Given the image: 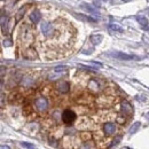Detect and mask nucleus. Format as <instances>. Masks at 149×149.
<instances>
[{
    "instance_id": "1",
    "label": "nucleus",
    "mask_w": 149,
    "mask_h": 149,
    "mask_svg": "<svg viewBox=\"0 0 149 149\" xmlns=\"http://www.w3.org/2000/svg\"><path fill=\"white\" fill-rule=\"evenodd\" d=\"M35 107H36V109H37L38 111L40 112H44L46 111V109H47V107H48V102H47V100L45 99V97H38L36 99V101H35Z\"/></svg>"
},
{
    "instance_id": "2",
    "label": "nucleus",
    "mask_w": 149,
    "mask_h": 149,
    "mask_svg": "<svg viewBox=\"0 0 149 149\" xmlns=\"http://www.w3.org/2000/svg\"><path fill=\"white\" fill-rule=\"evenodd\" d=\"M76 119V113H74L72 110H64L63 113H62V120L64 124H71L74 123V120Z\"/></svg>"
},
{
    "instance_id": "3",
    "label": "nucleus",
    "mask_w": 149,
    "mask_h": 149,
    "mask_svg": "<svg viewBox=\"0 0 149 149\" xmlns=\"http://www.w3.org/2000/svg\"><path fill=\"white\" fill-rule=\"evenodd\" d=\"M103 131L107 135H113L116 133V125L112 122H107L103 125Z\"/></svg>"
},
{
    "instance_id": "4",
    "label": "nucleus",
    "mask_w": 149,
    "mask_h": 149,
    "mask_svg": "<svg viewBox=\"0 0 149 149\" xmlns=\"http://www.w3.org/2000/svg\"><path fill=\"white\" fill-rule=\"evenodd\" d=\"M110 55L115 58H118V60H123V61H130V60H133L135 58L133 55H129V54H124L122 52H116V53H111Z\"/></svg>"
},
{
    "instance_id": "5",
    "label": "nucleus",
    "mask_w": 149,
    "mask_h": 149,
    "mask_svg": "<svg viewBox=\"0 0 149 149\" xmlns=\"http://www.w3.org/2000/svg\"><path fill=\"white\" fill-rule=\"evenodd\" d=\"M30 19H31V21L33 22V24H38L39 21H40V19H41V14H40V12L37 10V9H35V10L31 13Z\"/></svg>"
},
{
    "instance_id": "6",
    "label": "nucleus",
    "mask_w": 149,
    "mask_h": 149,
    "mask_svg": "<svg viewBox=\"0 0 149 149\" xmlns=\"http://www.w3.org/2000/svg\"><path fill=\"white\" fill-rule=\"evenodd\" d=\"M57 88H58L60 92L65 93V92H68V91L70 90V85H69L67 81H60L58 85H57Z\"/></svg>"
},
{
    "instance_id": "7",
    "label": "nucleus",
    "mask_w": 149,
    "mask_h": 149,
    "mask_svg": "<svg viewBox=\"0 0 149 149\" xmlns=\"http://www.w3.org/2000/svg\"><path fill=\"white\" fill-rule=\"evenodd\" d=\"M136 21L139 22V24H140L143 29H147V28H148V21H147V19H146L145 16H142V15L136 16Z\"/></svg>"
},
{
    "instance_id": "8",
    "label": "nucleus",
    "mask_w": 149,
    "mask_h": 149,
    "mask_svg": "<svg viewBox=\"0 0 149 149\" xmlns=\"http://www.w3.org/2000/svg\"><path fill=\"white\" fill-rule=\"evenodd\" d=\"M108 28H109V30L112 31V32H119V33H123L124 32V30L118 25V24H113V23H110L109 25H108Z\"/></svg>"
},
{
    "instance_id": "9",
    "label": "nucleus",
    "mask_w": 149,
    "mask_h": 149,
    "mask_svg": "<svg viewBox=\"0 0 149 149\" xmlns=\"http://www.w3.org/2000/svg\"><path fill=\"white\" fill-rule=\"evenodd\" d=\"M102 39H103V37L101 35H92L91 36V42L96 45V44H100L102 41Z\"/></svg>"
},
{
    "instance_id": "10",
    "label": "nucleus",
    "mask_w": 149,
    "mask_h": 149,
    "mask_svg": "<svg viewBox=\"0 0 149 149\" xmlns=\"http://www.w3.org/2000/svg\"><path fill=\"white\" fill-rule=\"evenodd\" d=\"M77 17H79V19H84V21H87V22H92V23H94V22H96L94 19H92V17H90V16H85V15H83V14H74Z\"/></svg>"
},
{
    "instance_id": "11",
    "label": "nucleus",
    "mask_w": 149,
    "mask_h": 149,
    "mask_svg": "<svg viewBox=\"0 0 149 149\" xmlns=\"http://www.w3.org/2000/svg\"><path fill=\"white\" fill-rule=\"evenodd\" d=\"M83 8H84V9H86V10H87L88 13H91V14H94V15H96V14H97V15H99V13H97V12H96L94 8H92L91 6H87V5H83Z\"/></svg>"
},
{
    "instance_id": "12",
    "label": "nucleus",
    "mask_w": 149,
    "mask_h": 149,
    "mask_svg": "<svg viewBox=\"0 0 149 149\" xmlns=\"http://www.w3.org/2000/svg\"><path fill=\"white\" fill-rule=\"evenodd\" d=\"M24 12H25V7H22L19 12H17V14H16V21H19V19H21V17L23 16L22 14H23Z\"/></svg>"
},
{
    "instance_id": "13",
    "label": "nucleus",
    "mask_w": 149,
    "mask_h": 149,
    "mask_svg": "<svg viewBox=\"0 0 149 149\" xmlns=\"http://www.w3.org/2000/svg\"><path fill=\"white\" fill-rule=\"evenodd\" d=\"M139 125H140V123H135V124H134V125H133V126L131 127V129H130V133H131V134H132L133 132H135V131L138 130V127H139Z\"/></svg>"
},
{
    "instance_id": "14",
    "label": "nucleus",
    "mask_w": 149,
    "mask_h": 149,
    "mask_svg": "<svg viewBox=\"0 0 149 149\" xmlns=\"http://www.w3.org/2000/svg\"><path fill=\"white\" fill-rule=\"evenodd\" d=\"M23 146H25V147H30V148H31V147H33L32 145H29V143H26V142H25V143H23Z\"/></svg>"
},
{
    "instance_id": "15",
    "label": "nucleus",
    "mask_w": 149,
    "mask_h": 149,
    "mask_svg": "<svg viewBox=\"0 0 149 149\" xmlns=\"http://www.w3.org/2000/svg\"><path fill=\"white\" fill-rule=\"evenodd\" d=\"M122 1H125V2H129V1H131V0H122Z\"/></svg>"
}]
</instances>
